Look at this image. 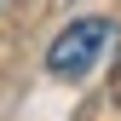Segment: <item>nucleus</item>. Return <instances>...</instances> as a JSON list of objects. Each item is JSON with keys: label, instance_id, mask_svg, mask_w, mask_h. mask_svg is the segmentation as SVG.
<instances>
[{"label": "nucleus", "instance_id": "obj_1", "mask_svg": "<svg viewBox=\"0 0 121 121\" xmlns=\"http://www.w3.org/2000/svg\"><path fill=\"white\" fill-rule=\"evenodd\" d=\"M110 40H115V23H110V17H75L69 29L52 35V46H46V75H58V81L86 75L104 52H110Z\"/></svg>", "mask_w": 121, "mask_h": 121}]
</instances>
